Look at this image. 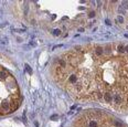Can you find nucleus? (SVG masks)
<instances>
[{"label":"nucleus","instance_id":"f03ea898","mask_svg":"<svg viewBox=\"0 0 128 127\" xmlns=\"http://www.w3.org/2000/svg\"><path fill=\"white\" fill-rule=\"evenodd\" d=\"M70 127H126L120 120L100 109L86 110Z\"/></svg>","mask_w":128,"mask_h":127},{"label":"nucleus","instance_id":"f257e3e1","mask_svg":"<svg viewBox=\"0 0 128 127\" xmlns=\"http://www.w3.org/2000/svg\"><path fill=\"white\" fill-rule=\"evenodd\" d=\"M21 102L17 80L7 69L0 65V116L11 114Z\"/></svg>","mask_w":128,"mask_h":127}]
</instances>
